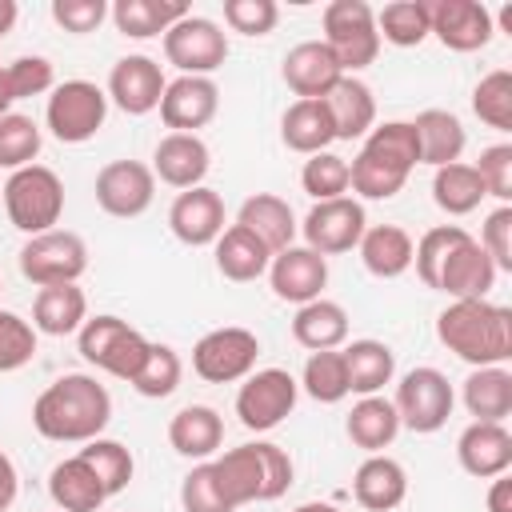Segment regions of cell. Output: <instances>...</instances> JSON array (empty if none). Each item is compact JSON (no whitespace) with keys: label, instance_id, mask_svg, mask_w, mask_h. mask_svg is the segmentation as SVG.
Masks as SVG:
<instances>
[{"label":"cell","instance_id":"1","mask_svg":"<svg viewBox=\"0 0 512 512\" xmlns=\"http://www.w3.org/2000/svg\"><path fill=\"white\" fill-rule=\"evenodd\" d=\"M112 420L108 388L88 372H68L52 380L32 404V428L56 444H88Z\"/></svg>","mask_w":512,"mask_h":512},{"label":"cell","instance_id":"2","mask_svg":"<svg viewBox=\"0 0 512 512\" xmlns=\"http://www.w3.org/2000/svg\"><path fill=\"white\" fill-rule=\"evenodd\" d=\"M440 344L472 368H492L512 360V308L492 300H452L436 316Z\"/></svg>","mask_w":512,"mask_h":512},{"label":"cell","instance_id":"3","mask_svg":"<svg viewBox=\"0 0 512 512\" xmlns=\"http://www.w3.org/2000/svg\"><path fill=\"white\" fill-rule=\"evenodd\" d=\"M420 164V144L412 120H384L364 136V148L348 164V188L360 200H392L412 168Z\"/></svg>","mask_w":512,"mask_h":512},{"label":"cell","instance_id":"4","mask_svg":"<svg viewBox=\"0 0 512 512\" xmlns=\"http://www.w3.org/2000/svg\"><path fill=\"white\" fill-rule=\"evenodd\" d=\"M212 472H216L220 492L232 508H244L252 500L268 504L292 488V456L272 440L228 448L224 456L212 460Z\"/></svg>","mask_w":512,"mask_h":512},{"label":"cell","instance_id":"5","mask_svg":"<svg viewBox=\"0 0 512 512\" xmlns=\"http://www.w3.org/2000/svg\"><path fill=\"white\" fill-rule=\"evenodd\" d=\"M0 196H4V212H8L12 228H20L24 236L52 232L60 224V216H64V184L44 164L16 168L0 184Z\"/></svg>","mask_w":512,"mask_h":512},{"label":"cell","instance_id":"6","mask_svg":"<svg viewBox=\"0 0 512 512\" xmlns=\"http://www.w3.org/2000/svg\"><path fill=\"white\" fill-rule=\"evenodd\" d=\"M76 344H80V356L88 364H96L100 372H108V376H116L124 384L136 380V372L144 368L148 348H152V340H144L120 316H92V320H84L80 332H76Z\"/></svg>","mask_w":512,"mask_h":512},{"label":"cell","instance_id":"7","mask_svg":"<svg viewBox=\"0 0 512 512\" xmlns=\"http://www.w3.org/2000/svg\"><path fill=\"white\" fill-rule=\"evenodd\" d=\"M324 44L336 56L344 76H356L380 56L376 12L364 0H332L324 8Z\"/></svg>","mask_w":512,"mask_h":512},{"label":"cell","instance_id":"8","mask_svg":"<svg viewBox=\"0 0 512 512\" xmlns=\"http://www.w3.org/2000/svg\"><path fill=\"white\" fill-rule=\"evenodd\" d=\"M452 404H456V392L448 384V376L440 368H412L400 376L396 384V396H392V408L400 416V428L408 432H440L452 416Z\"/></svg>","mask_w":512,"mask_h":512},{"label":"cell","instance_id":"9","mask_svg":"<svg viewBox=\"0 0 512 512\" xmlns=\"http://www.w3.org/2000/svg\"><path fill=\"white\" fill-rule=\"evenodd\" d=\"M44 120L60 144H84L108 120V92H100L92 80H64L52 88Z\"/></svg>","mask_w":512,"mask_h":512},{"label":"cell","instance_id":"10","mask_svg":"<svg viewBox=\"0 0 512 512\" xmlns=\"http://www.w3.org/2000/svg\"><path fill=\"white\" fill-rule=\"evenodd\" d=\"M84 268H88V244L68 228H52V232L28 236L24 248H20V272L36 288L76 284L84 276Z\"/></svg>","mask_w":512,"mask_h":512},{"label":"cell","instance_id":"11","mask_svg":"<svg viewBox=\"0 0 512 512\" xmlns=\"http://www.w3.org/2000/svg\"><path fill=\"white\" fill-rule=\"evenodd\" d=\"M256 356H260V340L248 328H212L196 340L192 348V372L208 384H236L248 372H256Z\"/></svg>","mask_w":512,"mask_h":512},{"label":"cell","instance_id":"12","mask_svg":"<svg viewBox=\"0 0 512 512\" xmlns=\"http://www.w3.org/2000/svg\"><path fill=\"white\" fill-rule=\"evenodd\" d=\"M296 396H300V384L292 380V372H284V368H260V372H248L240 380L236 416H240V424L248 432H268V428L284 424V416H292Z\"/></svg>","mask_w":512,"mask_h":512},{"label":"cell","instance_id":"13","mask_svg":"<svg viewBox=\"0 0 512 512\" xmlns=\"http://www.w3.org/2000/svg\"><path fill=\"white\" fill-rule=\"evenodd\" d=\"M164 60L180 68V76H212L228 60V36L208 16H184L164 32Z\"/></svg>","mask_w":512,"mask_h":512},{"label":"cell","instance_id":"14","mask_svg":"<svg viewBox=\"0 0 512 512\" xmlns=\"http://www.w3.org/2000/svg\"><path fill=\"white\" fill-rule=\"evenodd\" d=\"M368 228V216H364V204L352 200V196H336V200H316L300 224L304 232V248L320 252L324 260L328 256H340V252H352L360 244Z\"/></svg>","mask_w":512,"mask_h":512},{"label":"cell","instance_id":"15","mask_svg":"<svg viewBox=\"0 0 512 512\" xmlns=\"http://www.w3.org/2000/svg\"><path fill=\"white\" fill-rule=\"evenodd\" d=\"M156 176L140 160H112L96 172V204L116 220H136L152 208Z\"/></svg>","mask_w":512,"mask_h":512},{"label":"cell","instance_id":"16","mask_svg":"<svg viewBox=\"0 0 512 512\" xmlns=\"http://www.w3.org/2000/svg\"><path fill=\"white\" fill-rule=\"evenodd\" d=\"M168 80L160 72V64L144 52H132V56H120L108 72V100L128 112V116H148L160 108V96H164Z\"/></svg>","mask_w":512,"mask_h":512},{"label":"cell","instance_id":"17","mask_svg":"<svg viewBox=\"0 0 512 512\" xmlns=\"http://www.w3.org/2000/svg\"><path fill=\"white\" fill-rule=\"evenodd\" d=\"M432 36L452 52H480L496 32V16L480 0H436L428 4Z\"/></svg>","mask_w":512,"mask_h":512},{"label":"cell","instance_id":"18","mask_svg":"<svg viewBox=\"0 0 512 512\" xmlns=\"http://www.w3.org/2000/svg\"><path fill=\"white\" fill-rule=\"evenodd\" d=\"M268 284L280 300L288 304H308V300H320L324 296V284H328V260L304 244H288L284 252L272 256L268 264Z\"/></svg>","mask_w":512,"mask_h":512},{"label":"cell","instance_id":"19","mask_svg":"<svg viewBox=\"0 0 512 512\" xmlns=\"http://www.w3.org/2000/svg\"><path fill=\"white\" fill-rule=\"evenodd\" d=\"M220 108V88L212 76H176L160 96V120L172 132H192L212 124Z\"/></svg>","mask_w":512,"mask_h":512},{"label":"cell","instance_id":"20","mask_svg":"<svg viewBox=\"0 0 512 512\" xmlns=\"http://www.w3.org/2000/svg\"><path fill=\"white\" fill-rule=\"evenodd\" d=\"M168 228H172V236H176L180 244H188V248H208V244H216L220 232H224V200H220V192H212V188H204V184L180 192V196L172 200V208H168Z\"/></svg>","mask_w":512,"mask_h":512},{"label":"cell","instance_id":"21","mask_svg":"<svg viewBox=\"0 0 512 512\" xmlns=\"http://www.w3.org/2000/svg\"><path fill=\"white\" fill-rule=\"evenodd\" d=\"M496 264L488 260V252L468 236L460 240L448 260L440 264V276H436V292H448L452 300H488V292L496 288Z\"/></svg>","mask_w":512,"mask_h":512},{"label":"cell","instance_id":"22","mask_svg":"<svg viewBox=\"0 0 512 512\" xmlns=\"http://www.w3.org/2000/svg\"><path fill=\"white\" fill-rule=\"evenodd\" d=\"M212 168V152L192 132H168L152 152V176H160L168 188H200V180Z\"/></svg>","mask_w":512,"mask_h":512},{"label":"cell","instance_id":"23","mask_svg":"<svg viewBox=\"0 0 512 512\" xmlns=\"http://www.w3.org/2000/svg\"><path fill=\"white\" fill-rule=\"evenodd\" d=\"M456 460L468 476L476 480H492L504 476L512 468V432L504 424H488V420H472L460 440H456Z\"/></svg>","mask_w":512,"mask_h":512},{"label":"cell","instance_id":"24","mask_svg":"<svg viewBox=\"0 0 512 512\" xmlns=\"http://www.w3.org/2000/svg\"><path fill=\"white\" fill-rule=\"evenodd\" d=\"M284 84L296 92V100H324V92L344 76L336 56L328 52L324 40H304L296 48H288L284 68H280Z\"/></svg>","mask_w":512,"mask_h":512},{"label":"cell","instance_id":"25","mask_svg":"<svg viewBox=\"0 0 512 512\" xmlns=\"http://www.w3.org/2000/svg\"><path fill=\"white\" fill-rule=\"evenodd\" d=\"M324 108L336 140H360L376 128V96L360 76H340L324 92Z\"/></svg>","mask_w":512,"mask_h":512},{"label":"cell","instance_id":"26","mask_svg":"<svg viewBox=\"0 0 512 512\" xmlns=\"http://www.w3.org/2000/svg\"><path fill=\"white\" fill-rule=\"evenodd\" d=\"M352 496L368 512H392V508H400L404 496H408V472H404V464L392 460V456H384V452L368 456L356 468V476H352Z\"/></svg>","mask_w":512,"mask_h":512},{"label":"cell","instance_id":"27","mask_svg":"<svg viewBox=\"0 0 512 512\" xmlns=\"http://www.w3.org/2000/svg\"><path fill=\"white\" fill-rule=\"evenodd\" d=\"M236 224L248 228L272 256L284 252V248L296 240V216H292V204L280 200V196H272V192H256V196H248V200L240 204V212H236Z\"/></svg>","mask_w":512,"mask_h":512},{"label":"cell","instance_id":"28","mask_svg":"<svg viewBox=\"0 0 512 512\" xmlns=\"http://www.w3.org/2000/svg\"><path fill=\"white\" fill-rule=\"evenodd\" d=\"M416 144H420V164H432V168H444V164H456L464 144H468V132L460 124L456 112L448 108H424L416 120Z\"/></svg>","mask_w":512,"mask_h":512},{"label":"cell","instance_id":"29","mask_svg":"<svg viewBox=\"0 0 512 512\" xmlns=\"http://www.w3.org/2000/svg\"><path fill=\"white\" fill-rule=\"evenodd\" d=\"M88 320V296L80 284L40 288L32 300V328L44 336H72Z\"/></svg>","mask_w":512,"mask_h":512},{"label":"cell","instance_id":"30","mask_svg":"<svg viewBox=\"0 0 512 512\" xmlns=\"http://www.w3.org/2000/svg\"><path fill=\"white\" fill-rule=\"evenodd\" d=\"M168 444L188 460H208L224 444V420L208 404H188L168 420Z\"/></svg>","mask_w":512,"mask_h":512},{"label":"cell","instance_id":"31","mask_svg":"<svg viewBox=\"0 0 512 512\" xmlns=\"http://www.w3.org/2000/svg\"><path fill=\"white\" fill-rule=\"evenodd\" d=\"M48 496L60 512H100L108 500L104 484L80 456H68L48 472Z\"/></svg>","mask_w":512,"mask_h":512},{"label":"cell","instance_id":"32","mask_svg":"<svg viewBox=\"0 0 512 512\" xmlns=\"http://www.w3.org/2000/svg\"><path fill=\"white\" fill-rule=\"evenodd\" d=\"M292 340L308 352H332L348 340V312L336 300H308L292 316Z\"/></svg>","mask_w":512,"mask_h":512},{"label":"cell","instance_id":"33","mask_svg":"<svg viewBox=\"0 0 512 512\" xmlns=\"http://www.w3.org/2000/svg\"><path fill=\"white\" fill-rule=\"evenodd\" d=\"M360 260L376 280H396L412 268V236L400 224H372L360 236Z\"/></svg>","mask_w":512,"mask_h":512},{"label":"cell","instance_id":"34","mask_svg":"<svg viewBox=\"0 0 512 512\" xmlns=\"http://www.w3.org/2000/svg\"><path fill=\"white\" fill-rule=\"evenodd\" d=\"M340 356L348 372V392L356 396H380V388L396 376V356L384 340H352L340 348Z\"/></svg>","mask_w":512,"mask_h":512},{"label":"cell","instance_id":"35","mask_svg":"<svg viewBox=\"0 0 512 512\" xmlns=\"http://www.w3.org/2000/svg\"><path fill=\"white\" fill-rule=\"evenodd\" d=\"M280 140L300 152V156H316V152H328V144L336 140L332 132V120H328V108L324 100H292L280 116Z\"/></svg>","mask_w":512,"mask_h":512},{"label":"cell","instance_id":"36","mask_svg":"<svg viewBox=\"0 0 512 512\" xmlns=\"http://www.w3.org/2000/svg\"><path fill=\"white\" fill-rule=\"evenodd\" d=\"M344 432H348V440L356 448H364L368 456H376V452H384L396 440L400 416H396L392 400H384V396H360L352 404L348 420H344Z\"/></svg>","mask_w":512,"mask_h":512},{"label":"cell","instance_id":"37","mask_svg":"<svg viewBox=\"0 0 512 512\" xmlns=\"http://www.w3.org/2000/svg\"><path fill=\"white\" fill-rule=\"evenodd\" d=\"M268 264H272V252H268L248 228L232 224V228L220 232V240H216V268H220L224 280L248 284V280H256V276H264Z\"/></svg>","mask_w":512,"mask_h":512},{"label":"cell","instance_id":"38","mask_svg":"<svg viewBox=\"0 0 512 512\" xmlns=\"http://www.w3.org/2000/svg\"><path fill=\"white\" fill-rule=\"evenodd\" d=\"M460 396H464L468 416L488 420V424H504V416L512 412V372L504 364L472 368Z\"/></svg>","mask_w":512,"mask_h":512},{"label":"cell","instance_id":"39","mask_svg":"<svg viewBox=\"0 0 512 512\" xmlns=\"http://www.w3.org/2000/svg\"><path fill=\"white\" fill-rule=\"evenodd\" d=\"M108 12H112L116 32H124L132 40H148V36H164L176 20H184L188 4H180V0H116Z\"/></svg>","mask_w":512,"mask_h":512},{"label":"cell","instance_id":"40","mask_svg":"<svg viewBox=\"0 0 512 512\" xmlns=\"http://www.w3.org/2000/svg\"><path fill=\"white\" fill-rule=\"evenodd\" d=\"M484 196H488V192H484V184H480V176H476L472 164H460V160H456V164L436 168V176H432V200H436V208L448 212V216H468V212H476Z\"/></svg>","mask_w":512,"mask_h":512},{"label":"cell","instance_id":"41","mask_svg":"<svg viewBox=\"0 0 512 512\" xmlns=\"http://www.w3.org/2000/svg\"><path fill=\"white\" fill-rule=\"evenodd\" d=\"M376 32L380 40L396 44V48H416L432 36V16H428V0H392L376 12Z\"/></svg>","mask_w":512,"mask_h":512},{"label":"cell","instance_id":"42","mask_svg":"<svg viewBox=\"0 0 512 512\" xmlns=\"http://www.w3.org/2000/svg\"><path fill=\"white\" fill-rule=\"evenodd\" d=\"M76 456L96 472V480L104 484V492H108V496L124 492V488H128V480H132V468H136V464H132V452H128L120 440H104V436L88 440Z\"/></svg>","mask_w":512,"mask_h":512},{"label":"cell","instance_id":"43","mask_svg":"<svg viewBox=\"0 0 512 512\" xmlns=\"http://www.w3.org/2000/svg\"><path fill=\"white\" fill-rule=\"evenodd\" d=\"M40 144H44V136H40L32 116H24V112H4L0 116V168L16 172V168L36 164Z\"/></svg>","mask_w":512,"mask_h":512},{"label":"cell","instance_id":"44","mask_svg":"<svg viewBox=\"0 0 512 512\" xmlns=\"http://www.w3.org/2000/svg\"><path fill=\"white\" fill-rule=\"evenodd\" d=\"M304 392L316 400V404H340L348 396V372H344V356L340 348L332 352H312L304 360V376H300Z\"/></svg>","mask_w":512,"mask_h":512},{"label":"cell","instance_id":"45","mask_svg":"<svg viewBox=\"0 0 512 512\" xmlns=\"http://www.w3.org/2000/svg\"><path fill=\"white\" fill-rule=\"evenodd\" d=\"M472 112L496 128V132H512V72L508 68H496L488 72L476 92H472Z\"/></svg>","mask_w":512,"mask_h":512},{"label":"cell","instance_id":"46","mask_svg":"<svg viewBox=\"0 0 512 512\" xmlns=\"http://www.w3.org/2000/svg\"><path fill=\"white\" fill-rule=\"evenodd\" d=\"M468 240V232L460 224H436L420 236V244H412V264H416V276L424 288H436V276H440V264L448 260V252Z\"/></svg>","mask_w":512,"mask_h":512},{"label":"cell","instance_id":"47","mask_svg":"<svg viewBox=\"0 0 512 512\" xmlns=\"http://www.w3.org/2000/svg\"><path fill=\"white\" fill-rule=\"evenodd\" d=\"M180 376H184V364H180L176 348H168V344H152L144 368H140L136 380H132V388H136L140 396H148V400H164V396L176 392Z\"/></svg>","mask_w":512,"mask_h":512},{"label":"cell","instance_id":"48","mask_svg":"<svg viewBox=\"0 0 512 512\" xmlns=\"http://www.w3.org/2000/svg\"><path fill=\"white\" fill-rule=\"evenodd\" d=\"M300 188L312 200H336L348 192V160L336 152H316L300 168Z\"/></svg>","mask_w":512,"mask_h":512},{"label":"cell","instance_id":"49","mask_svg":"<svg viewBox=\"0 0 512 512\" xmlns=\"http://www.w3.org/2000/svg\"><path fill=\"white\" fill-rule=\"evenodd\" d=\"M4 84H8L12 104L28 100V96H44V92L56 88L52 60L48 56H16L12 64H4Z\"/></svg>","mask_w":512,"mask_h":512},{"label":"cell","instance_id":"50","mask_svg":"<svg viewBox=\"0 0 512 512\" xmlns=\"http://www.w3.org/2000/svg\"><path fill=\"white\" fill-rule=\"evenodd\" d=\"M180 508L184 512H236L224 492H220V480L212 472V460H200L184 480H180Z\"/></svg>","mask_w":512,"mask_h":512},{"label":"cell","instance_id":"51","mask_svg":"<svg viewBox=\"0 0 512 512\" xmlns=\"http://www.w3.org/2000/svg\"><path fill=\"white\" fill-rule=\"evenodd\" d=\"M32 356H36V328L24 316L0 308V372H20L24 364H32Z\"/></svg>","mask_w":512,"mask_h":512},{"label":"cell","instance_id":"52","mask_svg":"<svg viewBox=\"0 0 512 512\" xmlns=\"http://www.w3.org/2000/svg\"><path fill=\"white\" fill-rule=\"evenodd\" d=\"M280 20L276 0H224V24L240 36H268Z\"/></svg>","mask_w":512,"mask_h":512},{"label":"cell","instance_id":"53","mask_svg":"<svg viewBox=\"0 0 512 512\" xmlns=\"http://www.w3.org/2000/svg\"><path fill=\"white\" fill-rule=\"evenodd\" d=\"M472 168H476V176H480L488 196H496L500 204H512V144L484 148Z\"/></svg>","mask_w":512,"mask_h":512},{"label":"cell","instance_id":"54","mask_svg":"<svg viewBox=\"0 0 512 512\" xmlns=\"http://www.w3.org/2000/svg\"><path fill=\"white\" fill-rule=\"evenodd\" d=\"M488 260L496 264V272H512V204H500L484 224H480V240H476Z\"/></svg>","mask_w":512,"mask_h":512},{"label":"cell","instance_id":"55","mask_svg":"<svg viewBox=\"0 0 512 512\" xmlns=\"http://www.w3.org/2000/svg\"><path fill=\"white\" fill-rule=\"evenodd\" d=\"M108 16V4L104 0H52V20L72 32V36H84V32H96Z\"/></svg>","mask_w":512,"mask_h":512},{"label":"cell","instance_id":"56","mask_svg":"<svg viewBox=\"0 0 512 512\" xmlns=\"http://www.w3.org/2000/svg\"><path fill=\"white\" fill-rule=\"evenodd\" d=\"M16 492H20V476H16V464H12V456L0 448V512H8V508H12Z\"/></svg>","mask_w":512,"mask_h":512},{"label":"cell","instance_id":"57","mask_svg":"<svg viewBox=\"0 0 512 512\" xmlns=\"http://www.w3.org/2000/svg\"><path fill=\"white\" fill-rule=\"evenodd\" d=\"M488 512H512V480H508V472H504V476H492Z\"/></svg>","mask_w":512,"mask_h":512},{"label":"cell","instance_id":"58","mask_svg":"<svg viewBox=\"0 0 512 512\" xmlns=\"http://www.w3.org/2000/svg\"><path fill=\"white\" fill-rule=\"evenodd\" d=\"M16 16H20V8H16V0H0V40L12 32V24H16Z\"/></svg>","mask_w":512,"mask_h":512},{"label":"cell","instance_id":"59","mask_svg":"<svg viewBox=\"0 0 512 512\" xmlns=\"http://www.w3.org/2000/svg\"><path fill=\"white\" fill-rule=\"evenodd\" d=\"M292 512H340L336 504H324V500H308V504H300V508H292Z\"/></svg>","mask_w":512,"mask_h":512},{"label":"cell","instance_id":"60","mask_svg":"<svg viewBox=\"0 0 512 512\" xmlns=\"http://www.w3.org/2000/svg\"><path fill=\"white\" fill-rule=\"evenodd\" d=\"M12 112V96H8V84H4V68H0V116Z\"/></svg>","mask_w":512,"mask_h":512},{"label":"cell","instance_id":"61","mask_svg":"<svg viewBox=\"0 0 512 512\" xmlns=\"http://www.w3.org/2000/svg\"><path fill=\"white\" fill-rule=\"evenodd\" d=\"M0 288H4V284H0Z\"/></svg>","mask_w":512,"mask_h":512}]
</instances>
